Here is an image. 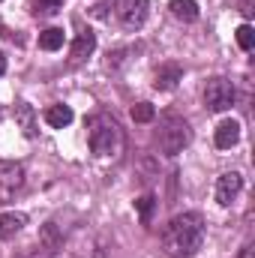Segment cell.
<instances>
[{"label": "cell", "instance_id": "7c38bea8", "mask_svg": "<svg viewBox=\"0 0 255 258\" xmlns=\"http://www.w3.org/2000/svg\"><path fill=\"white\" fill-rule=\"evenodd\" d=\"M42 117H45V123H48L51 129H63V126L72 123V117H75V114H72V108H69V105L54 102V105H48V108H45V114H42Z\"/></svg>", "mask_w": 255, "mask_h": 258}, {"label": "cell", "instance_id": "2e32d148", "mask_svg": "<svg viewBox=\"0 0 255 258\" xmlns=\"http://www.w3.org/2000/svg\"><path fill=\"white\" fill-rule=\"evenodd\" d=\"M63 42H66L63 27H48V30L39 33V48L42 51H57V48H63Z\"/></svg>", "mask_w": 255, "mask_h": 258}, {"label": "cell", "instance_id": "3957f363", "mask_svg": "<svg viewBox=\"0 0 255 258\" xmlns=\"http://www.w3.org/2000/svg\"><path fill=\"white\" fill-rule=\"evenodd\" d=\"M150 12V0H96L93 15L105 24H117L126 33H135L144 27Z\"/></svg>", "mask_w": 255, "mask_h": 258}, {"label": "cell", "instance_id": "8992f818", "mask_svg": "<svg viewBox=\"0 0 255 258\" xmlns=\"http://www.w3.org/2000/svg\"><path fill=\"white\" fill-rule=\"evenodd\" d=\"M204 105L207 111L219 114V111H228L234 105V84L228 78H210L204 84Z\"/></svg>", "mask_w": 255, "mask_h": 258}, {"label": "cell", "instance_id": "d6986e66", "mask_svg": "<svg viewBox=\"0 0 255 258\" xmlns=\"http://www.w3.org/2000/svg\"><path fill=\"white\" fill-rule=\"evenodd\" d=\"M234 39H237V45H240L243 51H252V48H255V30H252V24H240V27H237V33H234Z\"/></svg>", "mask_w": 255, "mask_h": 258}, {"label": "cell", "instance_id": "277c9868", "mask_svg": "<svg viewBox=\"0 0 255 258\" xmlns=\"http://www.w3.org/2000/svg\"><path fill=\"white\" fill-rule=\"evenodd\" d=\"M189 141H192V129H189V123H186L183 117H177V114H165V117L159 120L156 144H159V150H162L165 156H177V153H183V147H189Z\"/></svg>", "mask_w": 255, "mask_h": 258}, {"label": "cell", "instance_id": "4fadbf2b", "mask_svg": "<svg viewBox=\"0 0 255 258\" xmlns=\"http://www.w3.org/2000/svg\"><path fill=\"white\" fill-rule=\"evenodd\" d=\"M15 123L21 126V132H24L27 138H33V135H36V111H33V105L18 102V105H15Z\"/></svg>", "mask_w": 255, "mask_h": 258}, {"label": "cell", "instance_id": "7402d4cb", "mask_svg": "<svg viewBox=\"0 0 255 258\" xmlns=\"http://www.w3.org/2000/svg\"><path fill=\"white\" fill-rule=\"evenodd\" d=\"M243 258H252V246H243Z\"/></svg>", "mask_w": 255, "mask_h": 258}, {"label": "cell", "instance_id": "ac0fdd59", "mask_svg": "<svg viewBox=\"0 0 255 258\" xmlns=\"http://www.w3.org/2000/svg\"><path fill=\"white\" fill-rule=\"evenodd\" d=\"M135 210H138L141 222H150V219H153V210H156V198H153V195H141V198L135 201Z\"/></svg>", "mask_w": 255, "mask_h": 258}, {"label": "cell", "instance_id": "7a4b0ae2", "mask_svg": "<svg viewBox=\"0 0 255 258\" xmlns=\"http://www.w3.org/2000/svg\"><path fill=\"white\" fill-rule=\"evenodd\" d=\"M87 144L96 159H117L126 144V135L117 123V117L105 114V111L90 114L87 117Z\"/></svg>", "mask_w": 255, "mask_h": 258}, {"label": "cell", "instance_id": "52a82bcc", "mask_svg": "<svg viewBox=\"0 0 255 258\" xmlns=\"http://www.w3.org/2000/svg\"><path fill=\"white\" fill-rule=\"evenodd\" d=\"M216 204H222V207H228V204H234L237 201V195L243 192V177L237 174V171H225V174H219V180H216Z\"/></svg>", "mask_w": 255, "mask_h": 258}, {"label": "cell", "instance_id": "ba28073f", "mask_svg": "<svg viewBox=\"0 0 255 258\" xmlns=\"http://www.w3.org/2000/svg\"><path fill=\"white\" fill-rule=\"evenodd\" d=\"M21 183H24V168L18 162L0 159V198H9L15 189H21Z\"/></svg>", "mask_w": 255, "mask_h": 258}, {"label": "cell", "instance_id": "5b68a950", "mask_svg": "<svg viewBox=\"0 0 255 258\" xmlns=\"http://www.w3.org/2000/svg\"><path fill=\"white\" fill-rule=\"evenodd\" d=\"M63 249V234L57 228V222H45L36 234V240L27 246L24 258H54Z\"/></svg>", "mask_w": 255, "mask_h": 258}, {"label": "cell", "instance_id": "30bf717a", "mask_svg": "<svg viewBox=\"0 0 255 258\" xmlns=\"http://www.w3.org/2000/svg\"><path fill=\"white\" fill-rule=\"evenodd\" d=\"M180 78H183V66L174 63V60H168V63H162L159 69H156L153 87H156V90H174Z\"/></svg>", "mask_w": 255, "mask_h": 258}, {"label": "cell", "instance_id": "9c48e42d", "mask_svg": "<svg viewBox=\"0 0 255 258\" xmlns=\"http://www.w3.org/2000/svg\"><path fill=\"white\" fill-rule=\"evenodd\" d=\"M93 48H96V33L87 27V30H81V33L75 36V42H72V48H69V63L81 66L90 54H93Z\"/></svg>", "mask_w": 255, "mask_h": 258}, {"label": "cell", "instance_id": "9a60e30c", "mask_svg": "<svg viewBox=\"0 0 255 258\" xmlns=\"http://www.w3.org/2000/svg\"><path fill=\"white\" fill-rule=\"evenodd\" d=\"M24 225H27V216H24V213L6 210V213L0 216V237H12V234H18Z\"/></svg>", "mask_w": 255, "mask_h": 258}, {"label": "cell", "instance_id": "6da1fadb", "mask_svg": "<svg viewBox=\"0 0 255 258\" xmlns=\"http://www.w3.org/2000/svg\"><path fill=\"white\" fill-rule=\"evenodd\" d=\"M204 234H207V225H204L201 213H195V210L177 213L162 228V249H165V255H171V258H192L201 249Z\"/></svg>", "mask_w": 255, "mask_h": 258}, {"label": "cell", "instance_id": "ffe728a7", "mask_svg": "<svg viewBox=\"0 0 255 258\" xmlns=\"http://www.w3.org/2000/svg\"><path fill=\"white\" fill-rule=\"evenodd\" d=\"M63 6V0H39V9L36 12H45V15H51V12H57Z\"/></svg>", "mask_w": 255, "mask_h": 258}, {"label": "cell", "instance_id": "8fae6325", "mask_svg": "<svg viewBox=\"0 0 255 258\" xmlns=\"http://www.w3.org/2000/svg\"><path fill=\"white\" fill-rule=\"evenodd\" d=\"M237 141H240V123L237 120H222L216 126V132H213V144L219 150H231Z\"/></svg>", "mask_w": 255, "mask_h": 258}, {"label": "cell", "instance_id": "44dd1931", "mask_svg": "<svg viewBox=\"0 0 255 258\" xmlns=\"http://www.w3.org/2000/svg\"><path fill=\"white\" fill-rule=\"evenodd\" d=\"M3 72H6V57H3V51H0V78H3Z\"/></svg>", "mask_w": 255, "mask_h": 258}, {"label": "cell", "instance_id": "5bb4252c", "mask_svg": "<svg viewBox=\"0 0 255 258\" xmlns=\"http://www.w3.org/2000/svg\"><path fill=\"white\" fill-rule=\"evenodd\" d=\"M168 9H171V15H174L177 21H183V24L198 21V3H195V0H171Z\"/></svg>", "mask_w": 255, "mask_h": 258}, {"label": "cell", "instance_id": "e0dca14e", "mask_svg": "<svg viewBox=\"0 0 255 258\" xmlns=\"http://www.w3.org/2000/svg\"><path fill=\"white\" fill-rule=\"evenodd\" d=\"M129 114H132V120H135V123H150V120L156 117V111H153V105H150V102H135Z\"/></svg>", "mask_w": 255, "mask_h": 258}]
</instances>
